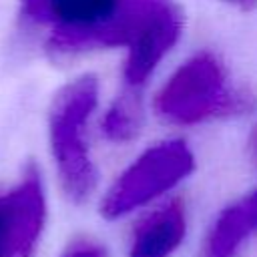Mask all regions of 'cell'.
Here are the masks:
<instances>
[{
	"label": "cell",
	"instance_id": "6da1fadb",
	"mask_svg": "<svg viewBox=\"0 0 257 257\" xmlns=\"http://www.w3.org/2000/svg\"><path fill=\"white\" fill-rule=\"evenodd\" d=\"M96 102L98 80L92 74H82L56 92L48 110V135L58 181L64 195L78 205L92 197L98 183L86 141V126Z\"/></svg>",
	"mask_w": 257,
	"mask_h": 257
},
{
	"label": "cell",
	"instance_id": "7a4b0ae2",
	"mask_svg": "<svg viewBox=\"0 0 257 257\" xmlns=\"http://www.w3.org/2000/svg\"><path fill=\"white\" fill-rule=\"evenodd\" d=\"M181 30L183 16L175 0H122L102 46L126 48L122 80L141 90L177 44Z\"/></svg>",
	"mask_w": 257,
	"mask_h": 257
},
{
	"label": "cell",
	"instance_id": "3957f363",
	"mask_svg": "<svg viewBox=\"0 0 257 257\" xmlns=\"http://www.w3.org/2000/svg\"><path fill=\"white\" fill-rule=\"evenodd\" d=\"M153 106L163 120L189 126L241 112L249 106V96L229 84L223 64L211 52H199L161 86Z\"/></svg>",
	"mask_w": 257,
	"mask_h": 257
},
{
	"label": "cell",
	"instance_id": "277c9868",
	"mask_svg": "<svg viewBox=\"0 0 257 257\" xmlns=\"http://www.w3.org/2000/svg\"><path fill=\"white\" fill-rule=\"evenodd\" d=\"M195 169V157L181 139H171L141 153L108 187L100 201L104 219H122L173 191Z\"/></svg>",
	"mask_w": 257,
	"mask_h": 257
},
{
	"label": "cell",
	"instance_id": "5b68a950",
	"mask_svg": "<svg viewBox=\"0 0 257 257\" xmlns=\"http://www.w3.org/2000/svg\"><path fill=\"white\" fill-rule=\"evenodd\" d=\"M122 0H20L22 18L48 32L56 54L102 48L104 34Z\"/></svg>",
	"mask_w": 257,
	"mask_h": 257
},
{
	"label": "cell",
	"instance_id": "8992f818",
	"mask_svg": "<svg viewBox=\"0 0 257 257\" xmlns=\"http://www.w3.org/2000/svg\"><path fill=\"white\" fill-rule=\"evenodd\" d=\"M46 223L40 173L28 165L20 181L0 193V257H32Z\"/></svg>",
	"mask_w": 257,
	"mask_h": 257
},
{
	"label": "cell",
	"instance_id": "52a82bcc",
	"mask_svg": "<svg viewBox=\"0 0 257 257\" xmlns=\"http://www.w3.org/2000/svg\"><path fill=\"white\" fill-rule=\"evenodd\" d=\"M187 237V211L179 199L143 215L131 233L128 257H173Z\"/></svg>",
	"mask_w": 257,
	"mask_h": 257
},
{
	"label": "cell",
	"instance_id": "ba28073f",
	"mask_svg": "<svg viewBox=\"0 0 257 257\" xmlns=\"http://www.w3.org/2000/svg\"><path fill=\"white\" fill-rule=\"evenodd\" d=\"M143 122L145 108L141 90L122 86L102 118V135L110 143H128L141 133Z\"/></svg>",
	"mask_w": 257,
	"mask_h": 257
},
{
	"label": "cell",
	"instance_id": "9c48e42d",
	"mask_svg": "<svg viewBox=\"0 0 257 257\" xmlns=\"http://www.w3.org/2000/svg\"><path fill=\"white\" fill-rule=\"evenodd\" d=\"M60 257H108V251L94 239H76L64 249Z\"/></svg>",
	"mask_w": 257,
	"mask_h": 257
},
{
	"label": "cell",
	"instance_id": "30bf717a",
	"mask_svg": "<svg viewBox=\"0 0 257 257\" xmlns=\"http://www.w3.org/2000/svg\"><path fill=\"white\" fill-rule=\"evenodd\" d=\"M239 203H241V207H243L247 219L251 221V225H253V229H255V233H257V189H255L251 195H247L245 199H241Z\"/></svg>",
	"mask_w": 257,
	"mask_h": 257
},
{
	"label": "cell",
	"instance_id": "8fae6325",
	"mask_svg": "<svg viewBox=\"0 0 257 257\" xmlns=\"http://www.w3.org/2000/svg\"><path fill=\"white\" fill-rule=\"evenodd\" d=\"M249 155H251V161L257 165V124L253 126L251 137H249Z\"/></svg>",
	"mask_w": 257,
	"mask_h": 257
},
{
	"label": "cell",
	"instance_id": "7c38bea8",
	"mask_svg": "<svg viewBox=\"0 0 257 257\" xmlns=\"http://www.w3.org/2000/svg\"><path fill=\"white\" fill-rule=\"evenodd\" d=\"M225 2L241 10H251L253 6H257V0H225Z\"/></svg>",
	"mask_w": 257,
	"mask_h": 257
}]
</instances>
